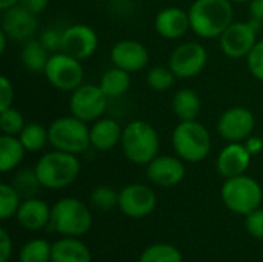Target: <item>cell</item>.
I'll return each instance as SVG.
<instances>
[{
  "mask_svg": "<svg viewBox=\"0 0 263 262\" xmlns=\"http://www.w3.org/2000/svg\"><path fill=\"white\" fill-rule=\"evenodd\" d=\"M157 205V196L153 188L143 184H129L119 191L117 208L128 218L143 219L149 216Z\"/></svg>",
  "mask_w": 263,
  "mask_h": 262,
  "instance_id": "12",
  "label": "cell"
},
{
  "mask_svg": "<svg viewBox=\"0 0 263 262\" xmlns=\"http://www.w3.org/2000/svg\"><path fill=\"white\" fill-rule=\"evenodd\" d=\"M243 145L247 147V150L250 151V154L254 158V156L260 154L263 151V137L262 136H254V134H251V136L243 142Z\"/></svg>",
  "mask_w": 263,
  "mask_h": 262,
  "instance_id": "41",
  "label": "cell"
},
{
  "mask_svg": "<svg viewBox=\"0 0 263 262\" xmlns=\"http://www.w3.org/2000/svg\"><path fill=\"white\" fill-rule=\"evenodd\" d=\"M12 255V239L6 229H0V262H8Z\"/></svg>",
  "mask_w": 263,
  "mask_h": 262,
  "instance_id": "39",
  "label": "cell"
},
{
  "mask_svg": "<svg viewBox=\"0 0 263 262\" xmlns=\"http://www.w3.org/2000/svg\"><path fill=\"white\" fill-rule=\"evenodd\" d=\"M109 97L103 93L100 85L82 83L71 93L69 97V113L77 119L92 124L103 117L108 108Z\"/></svg>",
  "mask_w": 263,
  "mask_h": 262,
  "instance_id": "9",
  "label": "cell"
},
{
  "mask_svg": "<svg viewBox=\"0 0 263 262\" xmlns=\"http://www.w3.org/2000/svg\"><path fill=\"white\" fill-rule=\"evenodd\" d=\"M14 102V85L12 82L6 77H0V111L11 108Z\"/></svg>",
  "mask_w": 263,
  "mask_h": 262,
  "instance_id": "38",
  "label": "cell"
},
{
  "mask_svg": "<svg viewBox=\"0 0 263 262\" xmlns=\"http://www.w3.org/2000/svg\"><path fill=\"white\" fill-rule=\"evenodd\" d=\"M186 174L185 161L177 154H159L146 165V178L157 187L170 188L179 185Z\"/></svg>",
  "mask_w": 263,
  "mask_h": 262,
  "instance_id": "15",
  "label": "cell"
},
{
  "mask_svg": "<svg viewBox=\"0 0 263 262\" xmlns=\"http://www.w3.org/2000/svg\"><path fill=\"white\" fill-rule=\"evenodd\" d=\"M109 59L112 66L122 68L128 73H137L148 66L149 51L143 43L134 39H122L112 45Z\"/></svg>",
  "mask_w": 263,
  "mask_h": 262,
  "instance_id": "17",
  "label": "cell"
},
{
  "mask_svg": "<svg viewBox=\"0 0 263 262\" xmlns=\"http://www.w3.org/2000/svg\"><path fill=\"white\" fill-rule=\"evenodd\" d=\"M208 63V51L199 42H183L177 45L168 59V66L177 79H193L199 76Z\"/></svg>",
  "mask_w": 263,
  "mask_h": 262,
  "instance_id": "11",
  "label": "cell"
},
{
  "mask_svg": "<svg viewBox=\"0 0 263 262\" xmlns=\"http://www.w3.org/2000/svg\"><path fill=\"white\" fill-rule=\"evenodd\" d=\"M18 139L22 141L23 147L29 153H37L49 144V134L48 128L37 122H28L25 128L20 131Z\"/></svg>",
  "mask_w": 263,
  "mask_h": 262,
  "instance_id": "27",
  "label": "cell"
},
{
  "mask_svg": "<svg viewBox=\"0 0 263 262\" xmlns=\"http://www.w3.org/2000/svg\"><path fill=\"white\" fill-rule=\"evenodd\" d=\"M176 79L177 77L173 73V69L170 66H163V65L149 68L148 74H146V83L154 91H168L176 83Z\"/></svg>",
  "mask_w": 263,
  "mask_h": 262,
  "instance_id": "32",
  "label": "cell"
},
{
  "mask_svg": "<svg viewBox=\"0 0 263 262\" xmlns=\"http://www.w3.org/2000/svg\"><path fill=\"white\" fill-rule=\"evenodd\" d=\"M52 246L45 239H31L28 241L18 253V262H51Z\"/></svg>",
  "mask_w": 263,
  "mask_h": 262,
  "instance_id": "30",
  "label": "cell"
},
{
  "mask_svg": "<svg viewBox=\"0 0 263 262\" xmlns=\"http://www.w3.org/2000/svg\"><path fill=\"white\" fill-rule=\"evenodd\" d=\"M99 85L109 99H117L125 93H128L131 86V73L112 66L102 74Z\"/></svg>",
  "mask_w": 263,
  "mask_h": 262,
  "instance_id": "26",
  "label": "cell"
},
{
  "mask_svg": "<svg viewBox=\"0 0 263 262\" xmlns=\"http://www.w3.org/2000/svg\"><path fill=\"white\" fill-rule=\"evenodd\" d=\"M171 144L176 154L190 164H197L206 159L211 151V134L208 128L196 120H180L173 130Z\"/></svg>",
  "mask_w": 263,
  "mask_h": 262,
  "instance_id": "4",
  "label": "cell"
},
{
  "mask_svg": "<svg viewBox=\"0 0 263 262\" xmlns=\"http://www.w3.org/2000/svg\"><path fill=\"white\" fill-rule=\"evenodd\" d=\"M89 201L97 210L109 212L119 204V191H116L108 185H99L91 191Z\"/></svg>",
  "mask_w": 263,
  "mask_h": 262,
  "instance_id": "34",
  "label": "cell"
},
{
  "mask_svg": "<svg viewBox=\"0 0 263 262\" xmlns=\"http://www.w3.org/2000/svg\"><path fill=\"white\" fill-rule=\"evenodd\" d=\"M99 48V36L94 28L85 23H76L63 29L62 51L79 59L86 60L96 54Z\"/></svg>",
  "mask_w": 263,
  "mask_h": 262,
  "instance_id": "14",
  "label": "cell"
},
{
  "mask_svg": "<svg viewBox=\"0 0 263 262\" xmlns=\"http://www.w3.org/2000/svg\"><path fill=\"white\" fill-rule=\"evenodd\" d=\"M251 19L263 25V0H251L250 2Z\"/></svg>",
  "mask_w": 263,
  "mask_h": 262,
  "instance_id": "42",
  "label": "cell"
},
{
  "mask_svg": "<svg viewBox=\"0 0 263 262\" xmlns=\"http://www.w3.org/2000/svg\"><path fill=\"white\" fill-rule=\"evenodd\" d=\"M9 40V37L0 29V53H5L6 51V42Z\"/></svg>",
  "mask_w": 263,
  "mask_h": 262,
  "instance_id": "44",
  "label": "cell"
},
{
  "mask_svg": "<svg viewBox=\"0 0 263 262\" xmlns=\"http://www.w3.org/2000/svg\"><path fill=\"white\" fill-rule=\"evenodd\" d=\"M139 262H183V256L177 247L159 242L146 247L142 252Z\"/></svg>",
  "mask_w": 263,
  "mask_h": 262,
  "instance_id": "28",
  "label": "cell"
},
{
  "mask_svg": "<svg viewBox=\"0 0 263 262\" xmlns=\"http://www.w3.org/2000/svg\"><path fill=\"white\" fill-rule=\"evenodd\" d=\"M220 196L228 210L247 216L262 205L263 190L254 178L242 174L225 179Z\"/></svg>",
  "mask_w": 263,
  "mask_h": 262,
  "instance_id": "7",
  "label": "cell"
},
{
  "mask_svg": "<svg viewBox=\"0 0 263 262\" xmlns=\"http://www.w3.org/2000/svg\"><path fill=\"white\" fill-rule=\"evenodd\" d=\"M49 57H51V53L35 37L25 42L20 51L22 65L28 71H32V73H43Z\"/></svg>",
  "mask_w": 263,
  "mask_h": 262,
  "instance_id": "25",
  "label": "cell"
},
{
  "mask_svg": "<svg viewBox=\"0 0 263 262\" xmlns=\"http://www.w3.org/2000/svg\"><path fill=\"white\" fill-rule=\"evenodd\" d=\"M251 159L253 156L243 142H228V145H225L217 154L216 170L225 179L242 176L250 168Z\"/></svg>",
  "mask_w": 263,
  "mask_h": 262,
  "instance_id": "18",
  "label": "cell"
},
{
  "mask_svg": "<svg viewBox=\"0 0 263 262\" xmlns=\"http://www.w3.org/2000/svg\"><path fill=\"white\" fill-rule=\"evenodd\" d=\"M247 66L254 79L263 82V39L257 40L251 53L247 56Z\"/></svg>",
  "mask_w": 263,
  "mask_h": 262,
  "instance_id": "35",
  "label": "cell"
},
{
  "mask_svg": "<svg viewBox=\"0 0 263 262\" xmlns=\"http://www.w3.org/2000/svg\"><path fill=\"white\" fill-rule=\"evenodd\" d=\"M262 137H263V134H262Z\"/></svg>",
  "mask_w": 263,
  "mask_h": 262,
  "instance_id": "47",
  "label": "cell"
},
{
  "mask_svg": "<svg viewBox=\"0 0 263 262\" xmlns=\"http://www.w3.org/2000/svg\"><path fill=\"white\" fill-rule=\"evenodd\" d=\"M233 3H250L251 0H231Z\"/></svg>",
  "mask_w": 263,
  "mask_h": 262,
  "instance_id": "45",
  "label": "cell"
},
{
  "mask_svg": "<svg viewBox=\"0 0 263 262\" xmlns=\"http://www.w3.org/2000/svg\"><path fill=\"white\" fill-rule=\"evenodd\" d=\"M125 158L136 165H148L160 150L157 130L146 120L136 119L123 127L120 141Z\"/></svg>",
  "mask_w": 263,
  "mask_h": 262,
  "instance_id": "2",
  "label": "cell"
},
{
  "mask_svg": "<svg viewBox=\"0 0 263 262\" xmlns=\"http://www.w3.org/2000/svg\"><path fill=\"white\" fill-rule=\"evenodd\" d=\"M18 5H20L22 8L28 9L29 12L39 15V14H42V12L48 8L49 0H20Z\"/></svg>",
  "mask_w": 263,
  "mask_h": 262,
  "instance_id": "40",
  "label": "cell"
},
{
  "mask_svg": "<svg viewBox=\"0 0 263 262\" xmlns=\"http://www.w3.org/2000/svg\"><path fill=\"white\" fill-rule=\"evenodd\" d=\"M12 187L18 191V195L23 198V199H28V198H35L42 184L37 178V173L35 170L32 168H22L20 171H17L11 181Z\"/></svg>",
  "mask_w": 263,
  "mask_h": 262,
  "instance_id": "29",
  "label": "cell"
},
{
  "mask_svg": "<svg viewBox=\"0 0 263 262\" xmlns=\"http://www.w3.org/2000/svg\"><path fill=\"white\" fill-rule=\"evenodd\" d=\"M26 148L18 136L2 134L0 136V171L9 173L15 170L25 159Z\"/></svg>",
  "mask_w": 263,
  "mask_h": 262,
  "instance_id": "24",
  "label": "cell"
},
{
  "mask_svg": "<svg viewBox=\"0 0 263 262\" xmlns=\"http://www.w3.org/2000/svg\"><path fill=\"white\" fill-rule=\"evenodd\" d=\"M2 31L9 37V40L25 43L35 37L39 28V19L35 14L22 8L20 5L2 11Z\"/></svg>",
  "mask_w": 263,
  "mask_h": 262,
  "instance_id": "16",
  "label": "cell"
},
{
  "mask_svg": "<svg viewBox=\"0 0 263 262\" xmlns=\"http://www.w3.org/2000/svg\"><path fill=\"white\" fill-rule=\"evenodd\" d=\"M96 2H108V0H96Z\"/></svg>",
  "mask_w": 263,
  "mask_h": 262,
  "instance_id": "46",
  "label": "cell"
},
{
  "mask_svg": "<svg viewBox=\"0 0 263 262\" xmlns=\"http://www.w3.org/2000/svg\"><path fill=\"white\" fill-rule=\"evenodd\" d=\"M171 107L179 120H196L202 108V100L194 90L180 88L174 93Z\"/></svg>",
  "mask_w": 263,
  "mask_h": 262,
  "instance_id": "23",
  "label": "cell"
},
{
  "mask_svg": "<svg viewBox=\"0 0 263 262\" xmlns=\"http://www.w3.org/2000/svg\"><path fill=\"white\" fill-rule=\"evenodd\" d=\"M254 127L256 117L245 107H231L217 120V133L227 142H245L253 134Z\"/></svg>",
  "mask_w": 263,
  "mask_h": 262,
  "instance_id": "13",
  "label": "cell"
},
{
  "mask_svg": "<svg viewBox=\"0 0 263 262\" xmlns=\"http://www.w3.org/2000/svg\"><path fill=\"white\" fill-rule=\"evenodd\" d=\"M92 215L89 208L77 198H62L51 207V219L48 229L71 238H80L89 232Z\"/></svg>",
  "mask_w": 263,
  "mask_h": 262,
  "instance_id": "5",
  "label": "cell"
},
{
  "mask_svg": "<svg viewBox=\"0 0 263 262\" xmlns=\"http://www.w3.org/2000/svg\"><path fill=\"white\" fill-rule=\"evenodd\" d=\"M122 125L111 117H100L89 125L91 147L97 151H109L117 147L122 141Z\"/></svg>",
  "mask_w": 263,
  "mask_h": 262,
  "instance_id": "21",
  "label": "cell"
},
{
  "mask_svg": "<svg viewBox=\"0 0 263 262\" xmlns=\"http://www.w3.org/2000/svg\"><path fill=\"white\" fill-rule=\"evenodd\" d=\"M49 145L71 154H82L91 147L89 127L76 116H60L48 127Z\"/></svg>",
  "mask_w": 263,
  "mask_h": 262,
  "instance_id": "6",
  "label": "cell"
},
{
  "mask_svg": "<svg viewBox=\"0 0 263 262\" xmlns=\"http://www.w3.org/2000/svg\"><path fill=\"white\" fill-rule=\"evenodd\" d=\"M154 29L166 40L182 39L191 29L190 14L179 6H166L156 14Z\"/></svg>",
  "mask_w": 263,
  "mask_h": 262,
  "instance_id": "19",
  "label": "cell"
},
{
  "mask_svg": "<svg viewBox=\"0 0 263 262\" xmlns=\"http://www.w3.org/2000/svg\"><path fill=\"white\" fill-rule=\"evenodd\" d=\"M231 0H194L188 9L191 31L200 39H219L234 22Z\"/></svg>",
  "mask_w": 263,
  "mask_h": 262,
  "instance_id": "1",
  "label": "cell"
},
{
  "mask_svg": "<svg viewBox=\"0 0 263 262\" xmlns=\"http://www.w3.org/2000/svg\"><path fill=\"white\" fill-rule=\"evenodd\" d=\"M23 198L12 187V184L3 182L0 185V219L6 221L17 215Z\"/></svg>",
  "mask_w": 263,
  "mask_h": 262,
  "instance_id": "31",
  "label": "cell"
},
{
  "mask_svg": "<svg viewBox=\"0 0 263 262\" xmlns=\"http://www.w3.org/2000/svg\"><path fill=\"white\" fill-rule=\"evenodd\" d=\"M20 0H0V9L2 11H6L12 6H17Z\"/></svg>",
  "mask_w": 263,
  "mask_h": 262,
  "instance_id": "43",
  "label": "cell"
},
{
  "mask_svg": "<svg viewBox=\"0 0 263 262\" xmlns=\"http://www.w3.org/2000/svg\"><path fill=\"white\" fill-rule=\"evenodd\" d=\"M245 227L247 232L257 239H263V208H257L254 212H251L250 215L245 216Z\"/></svg>",
  "mask_w": 263,
  "mask_h": 262,
  "instance_id": "37",
  "label": "cell"
},
{
  "mask_svg": "<svg viewBox=\"0 0 263 262\" xmlns=\"http://www.w3.org/2000/svg\"><path fill=\"white\" fill-rule=\"evenodd\" d=\"M51 262H92L91 252L79 238L65 236L52 244Z\"/></svg>",
  "mask_w": 263,
  "mask_h": 262,
  "instance_id": "22",
  "label": "cell"
},
{
  "mask_svg": "<svg viewBox=\"0 0 263 262\" xmlns=\"http://www.w3.org/2000/svg\"><path fill=\"white\" fill-rule=\"evenodd\" d=\"M15 219L20 227L29 232H37L49 225L51 219V207L43 201L35 198L23 199L18 212L15 215Z\"/></svg>",
  "mask_w": 263,
  "mask_h": 262,
  "instance_id": "20",
  "label": "cell"
},
{
  "mask_svg": "<svg viewBox=\"0 0 263 262\" xmlns=\"http://www.w3.org/2000/svg\"><path fill=\"white\" fill-rule=\"evenodd\" d=\"M262 25L256 20L233 22L219 37L222 53L230 59H247L257 43V31Z\"/></svg>",
  "mask_w": 263,
  "mask_h": 262,
  "instance_id": "10",
  "label": "cell"
},
{
  "mask_svg": "<svg viewBox=\"0 0 263 262\" xmlns=\"http://www.w3.org/2000/svg\"><path fill=\"white\" fill-rule=\"evenodd\" d=\"M80 168L77 154L60 150L45 153L34 167L42 187L49 190H62L76 182L80 174Z\"/></svg>",
  "mask_w": 263,
  "mask_h": 262,
  "instance_id": "3",
  "label": "cell"
},
{
  "mask_svg": "<svg viewBox=\"0 0 263 262\" xmlns=\"http://www.w3.org/2000/svg\"><path fill=\"white\" fill-rule=\"evenodd\" d=\"M62 34L63 31H59L55 28H48L40 34L39 40L51 54H54V53L62 51Z\"/></svg>",
  "mask_w": 263,
  "mask_h": 262,
  "instance_id": "36",
  "label": "cell"
},
{
  "mask_svg": "<svg viewBox=\"0 0 263 262\" xmlns=\"http://www.w3.org/2000/svg\"><path fill=\"white\" fill-rule=\"evenodd\" d=\"M43 74L54 88L65 93H72L83 83L85 69L82 60L59 51L51 54Z\"/></svg>",
  "mask_w": 263,
  "mask_h": 262,
  "instance_id": "8",
  "label": "cell"
},
{
  "mask_svg": "<svg viewBox=\"0 0 263 262\" xmlns=\"http://www.w3.org/2000/svg\"><path fill=\"white\" fill-rule=\"evenodd\" d=\"M26 125V120L23 117V114L11 107V108H6V110H2L0 111V130H2V134H9V136H18L20 131L25 128Z\"/></svg>",
  "mask_w": 263,
  "mask_h": 262,
  "instance_id": "33",
  "label": "cell"
}]
</instances>
